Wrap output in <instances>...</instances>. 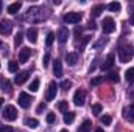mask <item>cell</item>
<instances>
[{"label":"cell","mask_w":134,"mask_h":132,"mask_svg":"<svg viewBox=\"0 0 134 132\" xmlns=\"http://www.w3.org/2000/svg\"><path fill=\"white\" fill-rule=\"evenodd\" d=\"M53 75H55L56 78H61V76H63V64H61L59 59H56L55 64H53Z\"/></svg>","instance_id":"cell-12"},{"label":"cell","mask_w":134,"mask_h":132,"mask_svg":"<svg viewBox=\"0 0 134 132\" xmlns=\"http://www.w3.org/2000/svg\"><path fill=\"white\" fill-rule=\"evenodd\" d=\"M22 39H24L22 33H17L16 37H14V44H16V45H20V44H22Z\"/></svg>","instance_id":"cell-34"},{"label":"cell","mask_w":134,"mask_h":132,"mask_svg":"<svg viewBox=\"0 0 134 132\" xmlns=\"http://www.w3.org/2000/svg\"><path fill=\"white\" fill-rule=\"evenodd\" d=\"M73 120H75V113H73V112H67V113H64V123H66V124H72Z\"/></svg>","instance_id":"cell-22"},{"label":"cell","mask_w":134,"mask_h":132,"mask_svg":"<svg viewBox=\"0 0 134 132\" xmlns=\"http://www.w3.org/2000/svg\"><path fill=\"white\" fill-rule=\"evenodd\" d=\"M0 45H2V42H0Z\"/></svg>","instance_id":"cell-48"},{"label":"cell","mask_w":134,"mask_h":132,"mask_svg":"<svg viewBox=\"0 0 134 132\" xmlns=\"http://www.w3.org/2000/svg\"><path fill=\"white\" fill-rule=\"evenodd\" d=\"M89 40H91V36H84V37H83V40H81V44H78V50H80V51H83Z\"/></svg>","instance_id":"cell-24"},{"label":"cell","mask_w":134,"mask_h":132,"mask_svg":"<svg viewBox=\"0 0 134 132\" xmlns=\"http://www.w3.org/2000/svg\"><path fill=\"white\" fill-rule=\"evenodd\" d=\"M56 93H58V84L56 82H50L48 89H47V93H45V99L47 101H53Z\"/></svg>","instance_id":"cell-4"},{"label":"cell","mask_w":134,"mask_h":132,"mask_svg":"<svg viewBox=\"0 0 134 132\" xmlns=\"http://www.w3.org/2000/svg\"><path fill=\"white\" fill-rule=\"evenodd\" d=\"M30 56H31V50H30V48H22V50L19 51V62H20V64H25V62L30 59Z\"/></svg>","instance_id":"cell-9"},{"label":"cell","mask_w":134,"mask_h":132,"mask_svg":"<svg viewBox=\"0 0 134 132\" xmlns=\"http://www.w3.org/2000/svg\"><path fill=\"white\" fill-rule=\"evenodd\" d=\"M125 79L128 82H134V68H128L125 71Z\"/></svg>","instance_id":"cell-23"},{"label":"cell","mask_w":134,"mask_h":132,"mask_svg":"<svg viewBox=\"0 0 134 132\" xmlns=\"http://www.w3.org/2000/svg\"><path fill=\"white\" fill-rule=\"evenodd\" d=\"M133 56H134V48L131 45H123V47L119 50V59H120V62H123V64L130 62V61L133 59Z\"/></svg>","instance_id":"cell-1"},{"label":"cell","mask_w":134,"mask_h":132,"mask_svg":"<svg viewBox=\"0 0 134 132\" xmlns=\"http://www.w3.org/2000/svg\"><path fill=\"white\" fill-rule=\"evenodd\" d=\"M70 86H72V81H69V79H64V81H63V84H61L63 90H66V92L70 89Z\"/></svg>","instance_id":"cell-32"},{"label":"cell","mask_w":134,"mask_h":132,"mask_svg":"<svg viewBox=\"0 0 134 132\" xmlns=\"http://www.w3.org/2000/svg\"><path fill=\"white\" fill-rule=\"evenodd\" d=\"M84 101H86V92L81 90V89H78V90L75 92V95H73V103H75L76 106H83Z\"/></svg>","instance_id":"cell-7"},{"label":"cell","mask_w":134,"mask_h":132,"mask_svg":"<svg viewBox=\"0 0 134 132\" xmlns=\"http://www.w3.org/2000/svg\"><path fill=\"white\" fill-rule=\"evenodd\" d=\"M66 61L70 67H73L78 62V53H69V55H66Z\"/></svg>","instance_id":"cell-15"},{"label":"cell","mask_w":134,"mask_h":132,"mask_svg":"<svg viewBox=\"0 0 134 132\" xmlns=\"http://www.w3.org/2000/svg\"><path fill=\"white\" fill-rule=\"evenodd\" d=\"M37 124H39V121H37L36 118H27V120H25V126H28V128H31V129H36Z\"/></svg>","instance_id":"cell-21"},{"label":"cell","mask_w":134,"mask_h":132,"mask_svg":"<svg viewBox=\"0 0 134 132\" xmlns=\"http://www.w3.org/2000/svg\"><path fill=\"white\" fill-rule=\"evenodd\" d=\"M131 23H133V25H134V13H133V14H131Z\"/></svg>","instance_id":"cell-43"},{"label":"cell","mask_w":134,"mask_h":132,"mask_svg":"<svg viewBox=\"0 0 134 132\" xmlns=\"http://www.w3.org/2000/svg\"><path fill=\"white\" fill-rule=\"evenodd\" d=\"M13 30V23L9 20H2L0 22V34H9Z\"/></svg>","instance_id":"cell-10"},{"label":"cell","mask_w":134,"mask_h":132,"mask_svg":"<svg viewBox=\"0 0 134 132\" xmlns=\"http://www.w3.org/2000/svg\"><path fill=\"white\" fill-rule=\"evenodd\" d=\"M0 132H14V129L11 126H3V128H0Z\"/></svg>","instance_id":"cell-39"},{"label":"cell","mask_w":134,"mask_h":132,"mask_svg":"<svg viewBox=\"0 0 134 132\" xmlns=\"http://www.w3.org/2000/svg\"><path fill=\"white\" fill-rule=\"evenodd\" d=\"M106 42H108V39H106V37H104V39H101L100 42H97V44H95V45H94V47H95V48H97V50H98V48H100V47H103V45H104V44H106Z\"/></svg>","instance_id":"cell-38"},{"label":"cell","mask_w":134,"mask_h":132,"mask_svg":"<svg viewBox=\"0 0 134 132\" xmlns=\"http://www.w3.org/2000/svg\"><path fill=\"white\" fill-rule=\"evenodd\" d=\"M8 70H9L11 73H17V62L11 61V62L8 64Z\"/></svg>","instance_id":"cell-28"},{"label":"cell","mask_w":134,"mask_h":132,"mask_svg":"<svg viewBox=\"0 0 134 132\" xmlns=\"http://www.w3.org/2000/svg\"><path fill=\"white\" fill-rule=\"evenodd\" d=\"M109 79H111L112 82H119V81H120V76L114 71V73H109Z\"/></svg>","instance_id":"cell-33"},{"label":"cell","mask_w":134,"mask_h":132,"mask_svg":"<svg viewBox=\"0 0 134 132\" xmlns=\"http://www.w3.org/2000/svg\"><path fill=\"white\" fill-rule=\"evenodd\" d=\"M48 62H50V55H45L44 56V67L48 65Z\"/></svg>","instance_id":"cell-40"},{"label":"cell","mask_w":134,"mask_h":132,"mask_svg":"<svg viewBox=\"0 0 134 132\" xmlns=\"http://www.w3.org/2000/svg\"><path fill=\"white\" fill-rule=\"evenodd\" d=\"M17 101H19V106H20V107H25V109H27V107H30V106H31V101H33V98H31L28 93L22 92V93L19 95V99H17Z\"/></svg>","instance_id":"cell-6"},{"label":"cell","mask_w":134,"mask_h":132,"mask_svg":"<svg viewBox=\"0 0 134 132\" xmlns=\"http://www.w3.org/2000/svg\"><path fill=\"white\" fill-rule=\"evenodd\" d=\"M95 132H104V131H103V129H97Z\"/></svg>","instance_id":"cell-45"},{"label":"cell","mask_w":134,"mask_h":132,"mask_svg":"<svg viewBox=\"0 0 134 132\" xmlns=\"http://www.w3.org/2000/svg\"><path fill=\"white\" fill-rule=\"evenodd\" d=\"M92 112H94V115H100L101 104H92Z\"/></svg>","instance_id":"cell-31"},{"label":"cell","mask_w":134,"mask_h":132,"mask_svg":"<svg viewBox=\"0 0 134 132\" xmlns=\"http://www.w3.org/2000/svg\"><path fill=\"white\" fill-rule=\"evenodd\" d=\"M101 30H103V33H106V34L114 33L115 31V22H114V19L112 17H104L103 22H101Z\"/></svg>","instance_id":"cell-2"},{"label":"cell","mask_w":134,"mask_h":132,"mask_svg":"<svg viewBox=\"0 0 134 132\" xmlns=\"http://www.w3.org/2000/svg\"><path fill=\"white\" fill-rule=\"evenodd\" d=\"M27 39H28L31 44H36V42H37V30H36V28H28V31H27Z\"/></svg>","instance_id":"cell-14"},{"label":"cell","mask_w":134,"mask_h":132,"mask_svg":"<svg viewBox=\"0 0 134 132\" xmlns=\"http://www.w3.org/2000/svg\"><path fill=\"white\" fill-rule=\"evenodd\" d=\"M20 8H22V3H20V2H16V3H11V5L8 6V9H6V11H8L9 14H16Z\"/></svg>","instance_id":"cell-18"},{"label":"cell","mask_w":134,"mask_h":132,"mask_svg":"<svg viewBox=\"0 0 134 132\" xmlns=\"http://www.w3.org/2000/svg\"><path fill=\"white\" fill-rule=\"evenodd\" d=\"M2 89H3V92H8V93H9V92H11V82H9V81H5V84H3Z\"/></svg>","instance_id":"cell-35"},{"label":"cell","mask_w":134,"mask_h":132,"mask_svg":"<svg viewBox=\"0 0 134 132\" xmlns=\"http://www.w3.org/2000/svg\"><path fill=\"white\" fill-rule=\"evenodd\" d=\"M58 109H59L61 112H64V113H67V112H69V104H67L66 101H61V103L58 104Z\"/></svg>","instance_id":"cell-26"},{"label":"cell","mask_w":134,"mask_h":132,"mask_svg":"<svg viewBox=\"0 0 134 132\" xmlns=\"http://www.w3.org/2000/svg\"><path fill=\"white\" fill-rule=\"evenodd\" d=\"M123 118L126 121H134V104H130L123 109Z\"/></svg>","instance_id":"cell-8"},{"label":"cell","mask_w":134,"mask_h":132,"mask_svg":"<svg viewBox=\"0 0 134 132\" xmlns=\"http://www.w3.org/2000/svg\"><path fill=\"white\" fill-rule=\"evenodd\" d=\"M28 76H30V75H28V71H20V73H17V75H16V78H14V82L20 86V84H24V82L28 79Z\"/></svg>","instance_id":"cell-11"},{"label":"cell","mask_w":134,"mask_h":132,"mask_svg":"<svg viewBox=\"0 0 134 132\" xmlns=\"http://www.w3.org/2000/svg\"><path fill=\"white\" fill-rule=\"evenodd\" d=\"M2 8H3V3L0 2V13H2Z\"/></svg>","instance_id":"cell-44"},{"label":"cell","mask_w":134,"mask_h":132,"mask_svg":"<svg viewBox=\"0 0 134 132\" xmlns=\"http://www.w3.org/2000/svg\"><path fill=\"white\" fill-rule=\"evenodd\" d=\"M100 121H101V124H104V126H109L111 123H112V118L109 117V115H103L100 118Z\"/></svg>","instance_id":"cell-25"},{"label":"cell","mask_w":134,"mask_h":132,"mask_svg":"<svg viewBox=\"0 0 134 132\" xmlns=\"http://www.w3.org/2000/svg\"><path fill=\"white\" fill-rule=\"evenodd\" d=\"M108 9H109V11H114V13H119V11L122 9V5H120L119 2H112V3L108 5Z\"/></svg>","instance_id":"cell-20"},{"label":"cell","mask_w":134,"mask_h":132,"mask_svg":"<svg viewBox=\"0 0 134 132\" xmlns=\"http://www.w3.org/2000/svg\"><path fill=\"white\" fill-rule=\"evenodd\" d=\"M63 20L66 23H78L81 20V14L80 13H67V14H64Z\"/></svg>","instance_id":"cell-5"},{"label":"cell","mask_w":134,"mask_h":132,"mask_svg":"<svg viewBox=\"0 0 134 132\" xmlns=\"http://www.w3.org/2000/svg\"><path fill=\"white\" fill-rule=\"evenodd\" d=\"M91 129H92V123H91V120H84V121L80 124L78 132H89Z\"/></svg>","instance_id":"cell-17"},{"label":"cell","mask_w":134,"mask_h":132,"mask_svg":"<svg viewBox=\"0 0 134 132\" xmlns=\"http://www.w3.org/2000/svg\"><path fill=\"white\" fill-rule=\"evenodd\" d=\"M67 37H69V30H67L66 27H63V28L59 30V33H58V42H59V44H66Z\"/></svg>","instance_id":"cell-13"},{"label":"cell","mask_w":134,"mask_h":132,"mask_svg":"<svg viewBox=\"0 0 134 132\" xmlns=\"http://www.w3.org/2000/svg\"><path fill=\"white\" fill-rule=\"evenodd\" d=\"M103 11H104V6H103V5H95V6L92 8V11H91V16H92V17H98Z\"/></svg>","instance_id":"cell-19"},{"label":"cell","mask_w":134,"mask_h":132,"mask_svg":"<svg viewBox=\"0 0 134 132\" xmlns=\"http://www.w3.org/2000/svg\"><path fill=\"white\" fill-rule=\"evenodd\" d=\"M53 40H55V34L48 33V34H47V39H45V45H47V47H52Z\"/></svg>","instance_id":"cell-27"},{"label":"cell","mask_w":134,"mask_h":132,"mask_svg":"<svg viewBox=\"0 0 134 132\" xmlns=\"http://www.w3.org/2000/svg\"><path fill=\"white\" fill-rule=\"evenodd\" d=\"M30 90L31 92H37L39 90V79H34L33 82L30 84Z\"/></svg>","instance_id":"cell-29"},{"label":"cell","mask_w":134,"mask_h":132,"mask_svg":"<svg viewBox=\"0 0 134 132\" xmlns=\"http://www.w3.org/2000/svg\"><path fill=\"white\" fill-rule=\"evenodd\" d=\"M89 28H91V30H95V22L91 20V22H89Z\"/></svg>","instance_id":"cell-41"},{"label":"cell","mask_w":134,"mask_h":132,"mask_svg":"<svg viewBox=\"0 0 134 132\" xmlns=\"http://www.w3.org/2000/svg\"><path fill=\"white\" fill-rule=\"evenodd\" d=\"M45 107H47V106H45V103H41V104H37V107H36V112H37V113H42V112L45 110Z\"/></svg>","instance_id":"cell-36"},{"label":"cell","mask_w":134,"mask_h":132,"mask_svg":"<svg viewBox=\"0 0 134 132\" xmlns=\"http://www.w3.org/2000/svg\"><path fill=\"white\" fill-rule=\"evenodd\" d=\"M59 132H67V131H66V129H63V131H59Z\"/></svg>","instance_id":"cell-47"},{"label":"cell","mask_w":134,"mask_h":132,"mask_svg":"<svg viewBox=\"0 0 134 132\" xmlns=\"http://www.w3.org/2000/svg\"><path fill=\"white\" fill-rule=\"evenodd\" d=\"M104 81V78L103 76H98V78H94L92 81H91V86H100L101 82Z\"/></svg>","instance_id":"cell-30"},{"label":"cell","mask_w":134,"mask_h":132,"mask_svg":"<svg viewBox=\"0 0 134 132\" xmlns=\"http://www.w3.org/2000/svg\"><path fill=\"white\" fill-rule=\"evenodd\" d=\"M114 59H115V56H114V55H109V56L106 58V61L101 64V68H103V70H109L111 67L114 65Z\"/></svg>","instance_id":"cell-16"},{"label":"cell","mask_w":134,"mask_h":132,"mask_svg":"<svg viewBox=\"0 0 134 132\" xmlns=\"http://www.w3.org/2000/svg\"><path fill=\"white\" fill-rule=\"evenodd\" d=\"M55 120H56V117H55V113H48L47 115V123H55Z\"/></svg>","instance_id":"cell-37"},{"label":"cell","mask_w":134,"mask_h":132,"mask_svg":"<svg viewBox=\"0 0 134 132\" xmlns=\"http://www.w3.org/2000/svg\"><path fill=\"white\" fill-rule=\"evenodd\" d=\"M17 118V110H16V107L14 106H6L5 109H3V120H6V121H14Z\"/></svg>","instance_id":"cell-3"},{"label":"cell","mask_w":134,"mask_h":132,"mask_svg":"<svg viewBox=\"0 0 134 132\" xmlns=\"http://www.w3.org/2000/svg\"><path fill=\"white\" fill-rule=\"evenodd\" d=\"M2 104H3V99H0V107H2Z\"/></svg>","instance_id":"cell-46"},{"label":"cell","mask_w":134,"mask_h":132,"mask_svg":"<svg viewBox=\"0 0 134 132\" xmlns=\"http://www.w3.org/2000/svg\"><path fill=\"white\" fill-rule=\"evenodd\" d=\"M75 34H76V36H80V34H81V28H78V27H76V28H75Z\"/></svg>","instance_id":"cell-42"}]
</instances>
